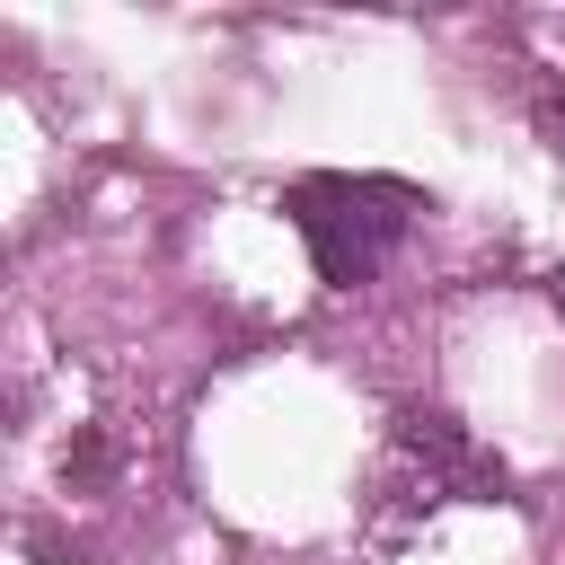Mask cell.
I'll list each match as a JSON object with an SVG mask.
<instances>
[{"label": "cell", "mask_w": 565, "mask_h": 565, "mask_svg": "<svg viewBox=\"0 0 565 565\" xmlns=\"http://www.w3.org/2000/svg\"><path fill=\"white\" fill-rule=\"evenodd\" d=\"M291 221H300L318 274H327L335 291H353V282L380 274V256H388L397 230L415 221V194H406V185H380V177H300V185H291Z\"/></svg>", "instance_id": "cell-1"}, {"label": "cell", "mask_w": 565, "mask_h": 565, "mask_svg": "<svg viewBox=\"0 0 565 565\" xmlns=\"http://www.w3.org/2000/svg\"><path fill=\"white\" fill-rule=\"evenodd\" d=\"M539 124H547V132L565 141V97H547V106H539Z\"/></svg>", "instance_id": "cell-2"}]
</instances>
